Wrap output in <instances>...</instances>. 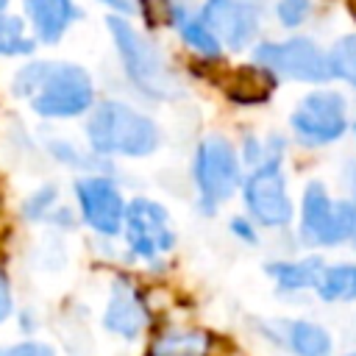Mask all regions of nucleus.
I'll return each instance as SVG.
<instances>
[{
  "instance_id": "f257e3e1",
  "label": "nucleus",
  "mask_w": 356,
  "mask_h": 356,
  "mask_svg": "<svg viewBox=\"0 0 356 356\" xmlns=\"http://www.w3.org/2000/svg\"><path fill=\"white\" fill-rule=\"evenodd\" d=\"M11 95L28 100L44 120H72L95 106V86L83 67L72 61L31 58L11 78Z\"/></svg>"
},
{
  "instance_id": "f03ea898",
  "label": "nucleus",
  "mask_w": 356,
  "mask_h": 356,
  "mask_svg": "<svg viewBox=\"0 0 356 356\" xmlns=\"http://www.w3.org/2000/svg\"><path fill=\"white\" fill-rule=\"evenodd\" d=\"M89 147L97 156H147L159 145L156 125L120 100H103L86 122Z\"/></svg>"
},
{
  "instance_id": "7ed1b4c3",
  "label": "nucleus",
  "mask_w": 356,
  "mask_h": 356,
  "mask_svg": "<svg viewBox=\"0 0 356 356\" xmlns=\"http://www.w3.org/2000/svg\"><path fill=\"white\" fill-rule=\"evenodd\" d=\"M108 31H111V39L120 50V58L125 64V72L128 78L145 92V95H153V97H164L170 95L172 89V75L167 70V61L164 56L159 53V47L145 39L139 31H134L122 17H108L106 19Z\"/></svg>"
},
{
  "instance_id": "20e7f679",
  "label": "nucleus",
  "mask_w": 356,
  "mask_h": 356,
  "mask_svg": "<svg viewBox=\"0 0 356 356\" xmlns=\"http://www.w3.org/2000/svg\"><path fill=\"white\" fill-rule=\"evenodd\" d=\"M300 231L306 242L337 245L356 231V203H331L323 184H309L303 192V220Z\"/></svg>"
},
{
  "instance_id": "39448f33",
  "label": "nucleus",
  "mask_w": 356,
  "mask_h": 356,
  "mask_svg": "<svg viewBox=\"0 0 356 356\" xmlns=\"http://www.w3.org/2000/svg\"><path fill=\"white\" fill-rule=\"evenodd\" d=\"M253 58L256 64L295 81L323 83L331 78L328 58L312 39H303V36H292L286 42H264L253 50Z\"/></svg>"
},
{
  "instance_id": "423d86ee",
  "label": "nucleus",
  "mask_w": 356,
  "mask_h": 356,
  "mask_svg": "<svg viewBox=\"0 0 356 356\" xmlns=\"http://www.w3.org/2000/svg\"><path fill=\"white\" fill-rule=\"evenodd\" d=\"M195 181L203 197V209L209 211L217 203L231 197L239 181V161H236L234 147L225 139L209 136L200 142L197 156H195Z\"/></svg>"
},
{
  "instance_id": "0eeeda50",
  "label": "nucleus",
  "mask_w": 356,
  "mask_h": 356,
  "mask_svg": "<svg viewBox=\"0 0 356 356\" xmlns=\"http://www.w3.org/2000/svg\"><path fill=\"white\" fill-rule=\"evenodd\" d=\"M345 100L334 92H314L292 114V131L303 145H325L345 131Z\"/></svg>"
},
{
  "instance_id": "6e6552de",
  "label": "nucleus",
  "mask_w": 356,
  "mask_h": 356,
  "mask_svg": "<svg viewBox=\"0 0 356 356\" xmlns=\"http://www.w3.org/2000/svg\"><path fill=\"white\" fill-rule=\"evenodd\" d=\"M122 225H125L128 248L142 259H156L159 253L170 250L175 242L167 211L159 203L145 197H136L131 206H125Z\"/></svg>"
},
{
  "instance_id": "1a4fd4ad",
  "label": "nucleus",
  "mask_w": 356,
  "mask_h": 356,
  "mask_svg": "<svg viewBox=\"0 0 356 356\" xmlns=\"http://www.w3.org/2000/svg\"><path fill=\"white\" fill-rule=\"evenodd\" d=\"M245 200L253 217L264 225H284L292 217V203L286 195V184L278 167V156L267 159L259 170L245 181Z\"/></svg>"
},
{
  "instance_id": "9d476101",
  "label": "nucleus",
  "mask_w": 356,
  "mask_h": 356,
  "mask_svg": "<svg viewBox=\"0 0 356 356\" xmlns=\"http://www.w3.org/2000/svg\"><path fill=\"white\" fill-rule=\"evenodd\" d=\"M75 197L83 222L100 236H117L125 217V203L117 186L103 175H86L75 181Z\"/></svg>"
},
{
  "instance_id": "9b49d317",
  "label": "nucleus",
  "mask_w": 356,
  "mask_h": 356,
  "mask_svg": "<svg viewBox=\"0 0 356 356\" xmlns=\"http://www.w3.org/2000/svg\"><path fill=\"white\" fill-rule=\"evenodd\" d=\"M200 19L214 33V39L231 50H242L259 28V14L236 0H209Z\"/></svg>"
},
{
  "instance_id": "f8f14e48",
  "label": "nucleus",
  "mask_w": 356,
  "mask_h": 356,
  "mask_svg": "<svg viewBox=\"0 0 356 356\" xmlns=\"http://www.w3.org/2000/svg\"><path fill=\"white\" fill-rule=\"evenodd\" d=\"M75 19L81 8L72 0H25V22L42 44H58Z\"/></svg>"
},
{
  "instance_id": "ddd939ff",
  "label": "nucleus",
  "mask_w": 356,
  "mask_h": 356,
  "mask_svg": "<svg viewBox=\"0 0 356 356\" xmlns=\"http://www.w3.org/2000/svg\"><path fill=\"white\" fill-rule=\"evenodd\" d=\"M103 325L111 334L125 337V339L139 337L142 328L147 325L145 306H142L139 295L125 281H117L111 286V298H108V306H106V314H103Z\"/></svg>"
},
{
  "instance_id": "4468645a",
  "label": "nucleus",
  "mask_w": 356,
  "mask_h": 356,
  "mask_svg": "<svg viewBox=\"0 0 356 356\" xmlns=\"http://www.w3.org/2000/svg\"><path fill=\"white\" fill-rule=\"evenodd\" d=\"M36 36L25 28V17L0 11V58H28L36 53Z\"/></svg>"
},
{
  "instance_id": "2eb2a0df",
  "label": "nucleus",
  "mask_w": 356,
  "mask_h": 356,
  "mask_svg": "<svg viewBox=\"0 0 356 356\" xmlns=\"http://www.w3.org/2000/svg\"><path fill=\"white\" fill-rule=\"evenodd\" d=\"M323 259L320 256H309L303 261H275L270 264V275L278 281L281 289H303V286H314L320 273H323Z\"/></svg>"
},
{
  "instance_id": "dca6fc26",
  "label": "nucleus",
  "mask_w": 356,
  "mask_h": 356,
  "mask_svg": "<svg viewBox=\"0 0 356 356\" xmlns=\"http://www.w3.org/2000/svg\"><path fill=\"white\" fill-rule=\"evenodd\" d=\"M209 353V339L200 331H170L161 334L147 356H206Z\"/></svg>"
},
{
  "instance_id": "f3484780",
  "label": "nucleus",
  "mask_w": 356,
  "mask_h": 356,
  "mask_svg": "<svg viewBox=\"0 0 356 356\" xmlns=\"http://www.w3.org/2000/svg\"><path fill=\"white\" fill-rule=\"evenodd\" d=\"M317 292L323 300H353L356 298V264H337V267H323L317 278Z\"/></svg>"
},
{
  "instance_id": "a211bd4d",
  "label": "nucleus",
  "mask_w": 356,
  "mask_h": 356,
  "mask_svg": "<svg viewBox=\"0 0 356 356\" xmlns=\"http://www.w3.org/2000/svg\"><path fill=\"white\" fill-rule=\"evenodd\" d=\"M289 345L298 356H328L331 353V337L320 325L303 323V320H298L289 328Z\"/></svg>"
},
{
  "instance_id": "6ab92c4d",
  "label": "nucleus",
  "mask_w": 356,
  "mask_h": 356,
  "mask_svg": "<svg viewBox=\"0 0 356 356\" xmlns=\"http://www.w3.org/2000/svg\"><path fill=\"white\" fill-rule=\"evenodd\" d=\"M178 14L172 17L175 19V25H178V31H181V39L192 47V50H197L200 56H217L220 53V42L214 39V33L203 25V19L197 17V19H189L181 8H175Z\"/></svg>"
},
{
  "instance_id": "aec40b11",
  "label": "nucleus",
  "mask_w": 356,
  "mask_h": 356,
  "mask_svg": "<svg viewBox=\"0 0 356 356\" xmlns=\"http://www.w3.org/2000/svg\"><path fill=\"white\" fill-rule=\"evenodd\" d=\"M325 58H328L331 75L345 78L348 83L356 86V33H353V36H342V39L331 47V53H328Z\"/></svg>"
},
{
  "instance_id": "412c9836",
  "label": "nucleus",
  "mask_w": 356,
  "mask_h": 356,
  "mask_svg": "<svg viewBox=\"0 0 356 356\" xmlns=\"http://www.w3.org/2000/svg\"><path fill=\"white\" fill-rule=\"evenodd\" d=\"M56 200H58V189L56 186H39V189H33L25 200H22V217L25 220H33V222H39V220H44V217H50V211H53V206H56Z\"/></svg>"
},
{
  "instance_id": "4be33fe9",
  "label": "nucleus",
  "mask_w": 356,
  "mask_h": 356,
  "mask_svg": "<svg viewBox=\"0 0 356 356\" xmlns=\"http://www.w3.org/2000/svg\"><path fill=\"white\" fill-rule=\"evenodd\" d=\"M278 19L286 28H298L309 17V0H281L278 3Z\"/></svg>"
},
{
  "instance_id": "5701e85b",
  "label": "nucleus",
  "mask_w": 356,
  "mask_h": 356,
  "mask_svg": "<svg viewBox=\"0 0 356 356\" xmlns=\"http://www.w3.org/2000/svg\"><path fill=\"white\" fill-rule=\"evenodd\" d=\"M0 356H56V350L44 342L25 339V342H14V345L0 348Z\"/></svg>"
},
{
  "instance_id": "b1692460",
  "label": "nucleus",
  "mask_w": 356,
  "mask_h": 356,
  "mask_svg": "<svg viewBox=\"0 0 356 356\" xmlns=\"http://www.w3.org/2000/svg\"><path fill=\"white\" fill-rule=\"evenodd\" d=\"M14 314V292H11V281L6 267L0 264V325Z\"/></svg>"
},
{
  "instance_id": "393cba45",
  "label": "nucleus",
  "mask_w": 356,
  "mask_h": 356,
  "mask_svg": "<svg viewBox=\"0 0 356 356\" xmlns=\"http://www.w3.org/2000/svg\"><path fill=\"white\" fill-rule=\"evenodd\" d=\"M100 3H106L108 8H114L120 14H131L134 11V0H100Z\"/></svg>"
},
{
  "instance_id": "a878e982",
  "label": "nucleus",
  "mask_w": 356,
  "mask_h": 356,
  "mask_svg": "<svg viewBox=\"0 0 356 356\" xmlns=\"http://www.w3.org/2000/svg\"><path fill=\"white\" fill-rule=\"evenodd\" d=\"M234 228L239 231V236H248V239H253V234H250V225H248V222H242V220H234Z\"/></svg>"
},
{
  "instance_id": "bb28decb",
  "label": "nucleus",
  "mask_w": 356,
  "mask_h": 356,
  "mask_svg": "<svg viewBox=\"0 0 356 356\" xmlns=\"http://www.w3.org/2000/svg\"><path fill=\"white\" fill-rule=\"evenodd\" d=\"M8 3L11 0H0V11H8Z\"/></svg>"
},
{
  "instance_id": "cd10ccee",
  "label": "nucleus",
  "mask_w": 356,
  "mask_h": 356,
  "mask_svg": "<svg viewBox=\"0 0 356 356\" xmlns=\"http://www.w3.org/2000/svg\"><path fill=\"white\" fill-rule=\"evenodd\" d=\"M348 356H356V353H348Z\"/></svg>"
}]
</instances>
